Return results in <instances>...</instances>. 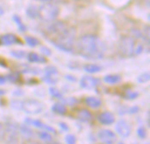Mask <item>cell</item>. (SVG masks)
Segmentation results:
<instances>
[{"instance_id": "6da1fadb", "label": "cell", "mask_w": 150, "mask_h": 144, "mask_svg": "<svg viewBox=\"0 0 150 144\" xmlns=\"http://www.w3.org/2000/svg\"><path fill=\"white\" fill-rule=\"evenodd\" d=\"M77 48L79 54L90 60H99L103 58L105 52V44L94 34H85L80 37Z\"/></svg>"}, {"instance_id": "7a4b0ae2", "label": "cell", "mask_w": 150, "mask_h": 144, "mask_svg": "<svg viewBox=\"0 0 150 144\" xmlns=\"http://www.w3.org/2000/svg\"><path fill=\"white\" fill-rule=\"evenodd\" d=\"M76 35V31L74 27H68L55 38L51 40V43L58 49L71 53L74 50V43Z\"/></svg>"}, {"instance_id": "3957f363", "label": "cell", "mask_w": 150, "mask_h": 144, "mask_svg": "<svg viewBox=\"0 0 150 144\" xmlns=\"http://www.w3.org/2000/svg\"><path fill=\"white\" fill-rule=\"evenodd\" d=\"M59 13L60 9L55 4H45L38 7V18L44 22H53Z\"/></svg>"}, {"instance_id": "277c9868", "label": "cell", "mask_w": 150, "mask_h": 144, "mask_svg": "<svg viewBox=\"0 0 150 144\" xmlns=\"http://www.w3.org/2000/svg\"><path fill=\"white\" fill-rule=\"evenodd\" d=\"M134 47H135V41H134V38H132L130 36H123L120 39V49L123 55H125V56L134 55Z\"/></svg>"}, {"instance_id": "5b68a950", "label": "cell", "mask_w": 150, "mask_h": 144, "mask_svg": "<svg viewBox=\"0 0 150 144\" xmlns=\"http://www.w3.org/2000/svg\"><path fill=\"white\" fill-rule=\"evenodd\" d=\"M4 138L7 144L18 143V128L13 123H7L4 126Z\"/></svg>"}, {"instance_id": "8992f818", "label": "cell", "mask_w": 150, "mask_h": 144, "mask_svg": "<svg viewBox=\"0 0 150 144\" xmlns=\"http://www.w3.org/2000/svg\"><path fill=\"white\" fill-rule=\"evenodd\" d=\"M43 109V106L40 102L36 100H27L22 102L21 110H24L26 113L29 114H37L40 113Z\"/></svg>"}, {"instance_id": "52a82bcc", "label": "cell", "mask_w": 150, "mask_h": 144, "mask_svg": "<svg viewBox=\"0 0 150 144\" xmlns=\"http://www.w3.org/2000/svg\"><path fill=\"white\" fill-rule=\"evenodd\" d=\"M66 28L67 26L62 21H54L47 26L46 31L50 35L57 36L58 34L62 33Z\"/></svg>"}, {"instance_id": "ba28073f", "label": "cell", "mask_w": 150, "mask_h": 144, "mask_svg": "<svg viewBox=\"0 0 150 144\" xmlns=\"http://www.w3.org/2000/svg\"><path fill=\"white\" fill-rule=\"evenodd\" d=\"M98 136L100 141L106 144H112L116 141V135L115 134L108 129H103L100 130L98 134Z\"/></svg>"}, {"instance_id": "9c48e42d", "label": "cell", "mask_w": 150, "mask_h": 144, "mask_svg": "<svg viewBox=\"0 0 150 144\" xmlns=\"http://www.w3.org/2000/svg\"><path fill=\"white\" fill-rule=\"evenodd\" d=\"M116 131L120 136L124 138L128 137L131 134V128L129 125L127 123V121H120L116 124Z\"/></svg>"}, {"instance_id": "30bf717a", "label": "cell", "mask_w": 150, "mask_h": 144, "mask_svg": "<svg viewBox=\"0 0 150 144\" xmlns=\"http://www.w3.org/2000/svg\"><path fill=\"white\" fill-rule=\"evenodd\" d=\"M98 84H99V80L98 78L90 76H85L80 80V85L84 89H92L96 87Z\"/></svg>"}, {"instance_id": "8fae6325", "label": "cell", "mask_w": 150, "mask_h": 144, "mask_svg": "<svg viewBox=\"0 0 150 144\" xmlns=\"http://www.w3.org/2000/svg\"><path fill=\"white\" fill-rule=\"evenodd\" d=\"M25 122H26L28 125L33 126V127L38 128L44 129L46 132H52V133H55V130H54L53 128H51V127H49V126H47V125H46V124L42 123V122H41L40 121H39V120L27 118V119H25Z\"/></svg>"}, {"instance_id": "7c38bea8", "label": "cell", "mask_w": 150, "mask_h": 144, "mask_svg": "<svg viewBox=\"0 0 150 144\" xmlns=\"http://www.w3.org/2000/svg\"><path fill=\"white\" fill-rule=\"evenodd\" d=\"M16 43H19L18 38L12 33H6L0 37V44L4 46H11Z\"/></svg>"}, {"instance_id": "4fadbf2b", "label": "cell", "mask_w": 150, "mask_h": 144, "mask_svg": "<svg viewBox=\"0 0 150 144\" xmlns=\"http://www.w3.org/2000/svg\"><path fill=\"white\" fill-rule=\"evenodd\" d=\"M98 121L100 123L104 124V125H111L114 122L115 119L114 116L112 113L110 112H105L103 113H101L98 117Z\"/></svg>"}, {"instance_id": "5bb4252c", "label": "cell", "mask_w": 150, "mask_h": 144, "mask_svg": "<svg viewBox=\"0 0 150 144\" xmlns=\"http://www.w3.org/2000/svg\"><path fill=\"white\" fill-rule=\"evenodd\" d=\"M25 14L28 18L32 19L38 18V6L31 4L25 10Z\"/></svg>"}, {"instance_id": "9a60e30c", "label": "cell", "mask_w": 150, "mask_h": 144, "mask_svg": "<svg viewBox=\"0 0 150 144\" xmlns=\"http://www.w3.org/2000/svg\"><path fill=\"white\" fill-rule=\"evenodd\" d=\"M77 118L80 121H83V122H88L91 120L92 118V115L91 113V112H89L88 110H81L78 112L77 113Z\"/></svg>"}, {"instance_id": "2e32d148", "label": "cell", "mask_w": 150, "mask_h": 144, "mask_svg": "<svg viewBox=\"0 0 150 144\" xmlns=\"http://www.w3.org/2000/svg\"><path fill=\"white\" fill-rule=\"evenodd\" d=\"M27 59L30 62H38V63L46 62V59L43 56L36 54V53H29L27 55Z\"/></svg>"}, {"instance_id": "e0dca14e", "label": "cell", "mask_w": 150, "mask_h": 144, "mask_svg": "<svg viewBox=\"0 0 150 144\" xmlns=\"http://www.w3.org/2000/svg\"><path fill=\"white\" fill-rule=\"evenodd\" d=\"M85 103L87 106L92 108H98L101 106V100L96 97H88L85 99Z\"/></svg>"}, {"instance_id": "ac0fdd59", "label": "cell", "mask_w": 150, "mask_h": 144, "mask_svg": "<svg viewBox=\"0 0 150 144\" xmlns=\"http://www.w3.org/2000/svg\"><path fill=\"white\" fill-rule=\"evenodd\" d=\"M121 81V77L120 75H107L104 77V82L110 84H118Z\"/></svg>"}, {"instance_id": "d6986e66", "label": "cell", "mask_w": 150, "mask_h": 144, "mask_svg": "<svg viewBox=\"0 0 150 144\" xmlns=\"http://www.w3.org/2000/svg\"><path fill=\"white\" fill-rule=\"evenodd\" d=\"M12 19H13V21L15 22V24L17 25L18 29L21 33H25V32L26 31V26H25V25L23 23L21 18H20L18 15L14 14V15L12 16Z\"/></svg>"}, {"instance_id": "ffe728a7", "label": "cell", "mask_w": 150, "mask_h": 144, "mask_svg": "<svg viewBox=\"0 0 150 144\" xmlns=\"http://www.w3.org/2000/svg\"><path fill=\"white\" fill-rule=\"evenodd\" d=\"M83 70L88 73H97L102 70V68L96 64H87L83 66Z\"/></svg>"}, {"instance_id": "44dd1931", "label": "cell", "mask_w": 150, "mask_h": 144, "mask_svg": "<svg viewBox=\"0 0 150 144\" xmlns=\"http://www.w3.org/2000/svg\"><path fill=\"white\" fill-rule=\"evenodd\" d=\"M25 40L26 44L31 48H35L36 46H38L40 44L39 40L36 39L35 37H33V36H25Z\"/></svg>"}, {"instance_id": "7402d4cb", "label": "cell", "mask_w": 150, "mask_h": 144, "mask_svg": "<svg viewBox=\"0 0 150 144\" xmlns=\"http://www.w3.org/2000/svg\"><path fill=\"white\" fill-rule=\"evenodd\" d=\"M52 110H53L54 113H59V114H64V113L67 112L66 107H65L62 104H61V103H56V104H54V105L53 106V107H52Z\"/></svg>"}, {"instance_id": "603a6c76", "label": "cell", "mask_w": 150, "mask_h": 144, "mask_svg": "<svg viewBox=\"0 0 150 144\" xmlns=\"http://www.w3.org/2000/svg\"><path fill=\"white\" fill-rule=\"evenodd\" d=\"M20 133L23 135V137L25 138H31L33 136V132L32 129H30L29 128L25 127V126H21L20 127Z\"/></svg>"}, {"instance_id": "cb8c5ba5", "label": "cell", "mask_w": 150, "mask_h": 144, "mask_svg": "<svg viewBox=\"0 0 150 144\" xmlns=\"http://www.w3.org/2000/svg\"><path fill=\"white\" fill-rule=\"evenodd\" d=\"M38 135H39V138L44 142H50L52 140V135L48 132H46V131L40 132Z\"/></svg>"}, {"instance_id": "d4e9b609", "label": "cell", "mask_w": 150, "mask_h": 144, "mask_svg": "<svg viewBox=\"0 0 150 144\" xmlns=\"http://www.w3.org/2000/svg\"><path fill=\"white\" fill-rule=\"evenodd\" d=\"M11 55L17 59H22L25 56V52L24 50H11Z\"/></svg>"}, {"instance_id": "484cf974", "label": "cell", "mask_w": 150, "mask_h": 144, "mask_svg": "<svg viewBox=\"0 0 150 144\" xmlns=\"http://www.w3.org/2000/svg\"><path fill=\"white\" fill-rule=\"evenodd\" d=\"M44 72H45V76L53 77L57 74V69L54 66H48L44 70Z\"/></svg>"}, {"instance_id": "4316f807", "label": "cell", "mask_w": 150, "mask_h": 144, "mask_svg": "<svg viewBox=\"0 0 150 144\" xmlns=\"http://www.w3.org/2000/svg\"><path fill=\"white\" fill-rule=\"evenodd\" d=\"M49 92H50L51 96L54 97V98L62 99V93H61V92H59V90L56 89L55 87H50V88H49Z\"/></svg>"}, {"instance_id": "83f0119b", "label": "cell", "mask_w": 150, "mask_h": 144, "mask_svg": "<svg viewBox=\"0 0 150 144\" xmlns=\"http://www.w3.org/2000/svg\"><path fill=\"white\" fill-rule=\"evenodd\" d=\"M150 80V75L149 73H143L139 77H138V82L141 83V84H143V83H147Z\"/></svg>"}, {"instance_id": "f1b7e54d", "label": "cell", "mask_w": 150, "mask_h": 144, "mask_svg": "<svg viewBox=\"0 0 150 144\" xmlns=\"http://www.w3.org/2000/svg\"><path fill=\"white\" fill-rule=\"evenodd\" d=\"M18 78H19V74L18 72H12V73H11L10 75L7 76V79L9 81H11V82H13V83L17 82Z\"/></svg>"}, {"instance_id": "f546056e", "label": "cell", "mask_w": 150, "mask_h": 144, "mask_svg": "<svg viewBox=\"0 0 150 144\" xmlns=\"http://www.w3.org/2000/svg\"><path fill=\"white\" fill-rule=\"evenodd\" d=\"M143 49H144V48H143V45H142V44H141V43L137 44V45L134 47V55H141V54L143 52Z\"/></svg>"}, {"instance_id": "4dcf8cb0", "label": "cell", "mask_w": 150, "mask_h": 144, "mask_svg": "<svg viewBox=\"0 0 150 144\" xmlns=\"http://www.w3.org/2000/svg\"><path fill=\"white\" fill-rule=\"evenodd\" d=\"M131 33H133V35L136 38V39H143V35H142V32L139 29L134 28L131 30Z\"/></svg>"}, {"instance_id": "1f68e13d", "label": "cell", "mask_w": 150, "mask_h": 144, "mask_svg": "<svg viewBox=\"0 0 150 144\" xmlns=\"http://www.w3.org/2000/svg\"><path fill=\"white\" fill-rule=\"evenodd\" d=\"M42 79H43L44 82H46L47 84H55L57 82V79L51 77V76H45V77H43Z\"/></svg>"}, {"instance_id": "d6a6232c", "label": "cell", "mask_w": 150, "mask_h": 144, "mask_svg": "<svg viewBox=\"0 0 150 144\" xmlns=\"http://www.w3.org/2000/svg\"><path fill=\"white\" fill-rule=\"evenodd\" d=\"M139 96V94L135 92H132V91H128L126 92L125 94V97L127 99H136L137 97Z\"/></svg>"}, {"instance_id": "836d02e7", "label": "cell", "mask_w": 150, "mask_h": 144, "mask_svg": "<svg viewBox=\"0 0 150 144\" xmlns=\"http://www.w3.org/2000/svg\"><path fill=\"white\" fill-rule=\"evenodd\" d=\"M137 134H138V135H139V137H140L141 139H144V138L146 137V135H147V132H146L145 128H142V127H141V128H138Z\"/></svg>"}, {"instance_id": "e575fe53", "label": "cell", "mask_w": 150, "mask_h": 144, "mask_svg": "<svg viewBox=\"0 0 150 144\" xmlns=\"http://www.w3.org/2000/svg\"><path fill=\"white\" fill-rule=\"evenodd\" d=\"M65 141L67 144H76V139L74 135H69L65 137Z\"/></svg>"}, {"instance_id": "d590c367", "label": "cell", "mask_w": 150, "mask_h": 144, "mask_svg": "<svg viewBox=\"0 0 150 144\" xmlns=\"http://www.w3.org/2000/svg\"><path fill=\"white\" fill-rule=\"evenodd\" d=\"M40 52H41L43 55H47V56L51 55V54H52L51 50H50L47 47H41V48H40Z\"/></svg>"}, {"instance_id": "8d00e7d4", "label": "cell", "mask_w": 150, "mask_h": 144, "mask_svg": "<svg viewBox=\"0 0 150 144\" xmlns=\"http://www.w3.org/2000/svg\"><path fill=\"white\" fill-rule=\"evenodd\" d=\"M11 106L14 108V109H18V110H20L21 109V106H22V102L21 101H18V100H15L11 103Z\"/></svg>"}, {"instance_id": "74e56055", "label": "cell", "mask_w": 150, "mask_h": 144, "mask_svg": "<svg viewBox=\"0 0 150 144\" xmlns=\"http://www.w3.org/2000/svg\"><path fill=\"white\" fill-rule=\"evenodd\" d=\"M65 103H67V104H69V105L72 106V105H75V104L76 103V99L69 98V99H67L65 100Z\"/></svg>"}, {"instance_id": "f35d334b", "label": "cell", "mask_w": 150, "mask_h": 144, "mask_svg": "<svg viewBox=\"0 0 150 144\" xmlns=\"http://www.w3.org/2000/svg\"><path fill=\"white\" fill-rule=\"evenodd\" d=\"M4 127L0 123V139L4 138Z\"/></svg>"}, {"instance_id": "ab89813d", "label": "cell", "mask_w": 150, "mask_h": 144, "mask_svg": "<svg viewBox=\"0 0 150 144\" xmlns=\"http://www.w3.org/2000/svg\"><path fill=\"white\" fill-rule=\"evenodd\" d=\"M60 126H61L62 128H63V130H65V131H68V130H69L68 126H67V125H65L64 123H61V124H60Z\"/></svg>"}, {"instance_id": "60d3db41", "label": "cell", "mask_w": 150, "mask_h": 144, "mask_svg": "<svg viewBox=\"0 0 150 144\" xmlns=\"http://www.w3.org/2000/svg\"><path fill=\"white\" fill-rule=\"evenodd\" d=\"M138 111H139V108L136 106V107H133V108H131L130 113H137Z\"/></svg>"}, {"instance_id": "b9f144b4", "label": "cell", "mask_w": 150, "mask_h": 144, "mask_svg": "<svg viewBox=\"0 0 150 144\" xmlns=\"http://www.w3.org/2000/svg\"><path fill=\"white\" fill-rule=\"evenodd\" d=\"M6 82V79L3 77H0V84H4Z\"/></svg>"}, {"instance_id": "7bdbcfd3", "label": "cell", "mask_w": 150, "mask_h": 144, "mask_svg": "<svg viewBox=\"0 0 150 144\" xmlns=\"http://www.w3.org/2000/svg\"><path fill=\"white\" fill-rule=\"evenodd\" d=\"M66 78H69L70 80L69 81H73V82H76V78L75 77H69V76H67V77H65Z\"/></svg>"}, {"instance_id": "ee69618b", "label": "cell", "mask_w": 150, "mask_h": 144, "mask_svg": "<svg viewBox=\"0 0 150 144\" xmlns=\"http://www.w3.org/2000/svg\"><path fill=\"white\" fill-rule=\"evenodd\" d=\"M35 1H39V2H42V3H48L51 0H35Z\"/></svg>"}, {"instance_id": "f6af8a7d", "label": "cell", "mask_w": 150, "mask_h": 144, "mask_svg": "<svg viewBox=\"0 0 150 144\" xmlns=\"http://www.w3.org/2000/svg\"><path fill=\"white\" fill-rule=\"evenodd\" d=\"M4 14V10H3V8L0 6V16H2Z\"/></svg>"}, {"instance_id": "bcb514c9", "label": "cell", "mask_w": 150, "mask_h": 144, "mask_svg": "<svg viewBox=\"0 0 150 144\" xmlns=\"http://www.w3.org/2000/svg\"><path fill=\"white\" fill-rule=\"evenodd\" d=\"M4 93H5V92H4V90H0V96H1V95H4Z\"/></svg>"}, {"instance_id": "7dc6e473", "label": "cell", "mask_w": 150, "mask_h": 144, "mask_svg": "<svg viewBox=\"0 0 150 144\" xmlns=\"http://www.w3.org/2000/svg\"><path fill=\"white\" fill-rule=\"evenodd\" d=\"M51 144H61V143H51Z\"/></svg>"}, {"instance_id": "c3c4849f", "label": "cell", "mask_w": 150, "mask_h": 144, "mask_svg": "<svg viewBox=\"0 0 150 144\" xmlns=\"http://www.w3.org/2000/svg\"><path fill=\"white\" fill-rule=\"evenodd\" d=\"M119 144H124V143H120Z\"/></svg>"}]
</instances>
